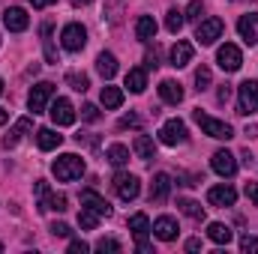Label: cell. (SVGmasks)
<instances>
[{"mask_svg":"<svg viewBox=\"0 0 258 254\" xmlns=\"http://www.w3.org/2000/svg\"><path fill=\"white\" fill-rule=\"evenodd\" d=\"M75 141H78V144L84 141V144H90V147H99V141H96L93 135H75Z\"/></svg>","mask_w":258,"mask_h":254,"instance_id":"49","label":"cell"},{"mask_svg":"<svg viewBox=\"0 0 258 254\" xmlns=\"http://www.w3.org/2000/svg\"><path fill=\"white\" fill-rule=\"evenodd\" d=\"M171 194V177L168 174H156L150 183V203H165Z\"/></svg>","mask_w":258,"mask_h":254,"instance_id":"17","label":"cell"},{"mask_svg":"<svg viewBox=\"0 0 258 254\" xmlns=\"http://www.w3.org/2000/svg\"><path fill=\"white\" fill-rule=\"evenodd\" d=\"M222 30H225V24H222L219 18H204V21H198L195 39H198L201 45H213V42L222 36Z\"/></svg>","mask_w":258,"mask_h":254,"instance_id":"8","label":"cell"},{"mask_svg":"<svg viewBox=\"0 0 258 254\" xmlns=\"http://www.w3.org/2000/svg\"><path fill=\"white\" fill-rule=\"evenodd\" d=\"M66 209H69L66 194H48L45 200H39V212H66Z\"/></svg>","mask_w":258,"mask_h":254,"instance_id":"27","label":"cell"},{"mask_svg":"<svg viewBox=\"0 0 258 254\" xmlns=\"http://www.w3.org/2000/svg\"><path fill=\"white\" fill-rule=\"evenodd\" d=\"M201 12H204V6H201V0H192V3L186 6V12H183V18H186V21H201Z\"/></svg>","mask_w":258,"mask_h":254,"instance_id":"38","label":"cell"},{"mask_svg":"<svg viewBox=\"0 0 258 254\" xmlns=\"http://www.w3.org/2000/svg\"><path fill=\"white\" fill-rule=\"evenodd\" d=\"M36 144H39V150H57L63 144V135H57L54 129H39L36 132Z\"/></svg>","mask_w":258,"mask_h":254,"instance_id":"26","label":"cell"},{"mask_svg":"<svg viewBox=\"0 0 258 254\" xmlns=\"http://www.w3.org/2000/svg\"><path fill=\"white\" fill-rule=\"evenodd\" d=\"M246 197L258 206V183H246Z\"/></svg>","mask_w":258,"mask_h":254,"instance_id":"48","label":"cell"},{"mask_svg":"<svg viewBox=\"0 0 258 254\" xmlns=\"http://www.w3.org/2000/svg\"><path fill=\"white\" fill-rule=\"evenodd\" d=\"M123 6H126V0H108V3H105V18H108L111 24H120Z\"/></svg>","mask_w":258,"mask_h":254,"instance_id":"32","label":"cell"},{"mask_svg":"<svg viewBox=\"0 0 258 254\" xmlns=\"http://www.w3.org/2000/svg\"><path fill=\"white\" fill-rule=\"evenodd\" d=\"M237 33L246 45H255L258 42V12H249V15H240L237 21Z\"/></svg>","mask_w":258,"mask_h":254,"instance_id":"15","label":"cell"},{"mask_svg":"<svg viewBox=\"0 0 258 254\" xmlns=\"http://www.w3.org/2000/svg\"><path fill=\"white\" fill-rule=\"evenodd\" d=\"M51 174H54L60 183H72V180H78V177L84 174V159L75 156V153H66V156H60V159L51 162Z\"/></svg>","mask_w":258,"mask_h":254,"instance_id":"1","label":"cell"},{"mask_svg":"<svg viewBox=\"0 0 258 254\" xmlns=\"http://www.w3.org/2000/svg\"><path fill=\"white\" fill-rule=\"evenodd\" d=\"M54 99V84L51 81H39L36 87H30V96H27V105L33 114H42L48 108V102Z\"/></svg>","mask_w":258,"mask_h":254,"instance_id":"4","label":"cell"},{"mask_svg":"<svg viewBox=\"0 0 258 254\" xmlns=\"http://www.w3.org/2000/svg\"><path fill=\"white\" fill-rule=\"evenodd\" d=\"M51 233H54V236H69L72 230H69V224H63V221H54V224H51Z\"/></svg>","mask_w":258,"mask_h":254,"instance_id":"44","label":"cell"},{"mask_svg":"<svg viewBox=\"0 0 258 254\" xmlns=\"http://www.w3.org/2000/svg\"><path fill=\"white\" fill-rule=\"evenodd\" d=\"M207 239H210V242H216V245H228V242L234 239V233H231V227H228V224L213 221V224H207Z\"/></svg>","mask_w":258,"mask_h":254,"instance_id":"22","label":"cell"},{"mask_svg":"<svg viewBox=\"0 0 258 254\" xmlns=\"http://www.w3.org/2000/svg\"><path fill=\"white\" fill-rule=\"evenodd\" d=\"M153 233H156V239H162V242H174V239H177V221L168 218V215H162V218L153 221Z\"/></svg>","mask_w":258,"mask_h":254,"instance_id":"19","label":"cell"},{"mask_svg":"<svg viewBox=\"0 0 258 254\" xmlns=\"http://www.w3.org/2000/svg\"><path fill=\"white\" fill-rule=\"evenodd\" d=\"M192 120L201 126L204 135H210V138H216V141H231V138H234V129L228 126V123L213 120V117H210V114H204L201 108H195V111H192Z\"/></svg>","mask_w":258,"mask_h":254,"instance_id":"2","label":"cell"},{"mask_svg":"<svg viewBox=\"0 0 258 254\" xmlns=\"http://www.w3.org/2000/svg\"><path fill=\"white\" fill-rule=\"evenodd\" d=\"M33 191H36V197H39V200H45V197L51 194V191H48V183H45V180H36V186H33Z\"/></svg>","mask_w":258,"mask_h":254,"instance_id":"43","label":"cell"},{"mask_svg":"<svg viewBox=\"0 0 258 254\" xmlns=\"http://www.w3.org/2000/svg\"><path fill=\"white\" fill-rule=\"evenodd\" d=\"M210 168H213L219 177L231 180V177L237 174V159H234L228 150H216V153H213V159H210Z\"/></svg>","mask_w":258,"mask_h":254,"instance_id":"9","label":"cell"},{"mask_svg":"<svg viewBox=\"0 0 258 254\" xmlns=\"http://www.w3.org/2000/svg\"><path fill=\"white\" fill-rule=\"evenodd\" d=\"M117 126H120V129H138V126H141V117H138V114H126Z\"/></svg>","mask_w":258,"mask_h":254,"instance_id":"42","label":"cell"},{"mask_svg":"<svg viewBox=\"0 0 258 254\" xmlns=\"http://www.w3.org/2000/svg\"><path fill=\"white\" fill-rule=\"evenodd\" d=\"M96 72H99L105 81H111V78L117 75V57L108 54V51H102V54L96 57Z\"/></svg>","mask_w":258,"mask_h":254,"instance_id":"25","label":"cell"},{"mask_svg":"<svg viewBox=\"0 0 258 254\" xmlns=\"http://www.w3.org/2000/svg\"><path fill=\"white\" fill-rule=\"evenodd\" d=\"M186 251H201V239H186Z\"/></svg>","mask_w":258,"mask_h":254,"instance_id":"50","label":"cell"},{"mask_svg":"<svg viewBox=\"0 0 258 254\" xmlns=\"http://www.w3.org/2000/svg\"><path fill=\"white\" fill-rule=\"evenodd\" d=\"M240 159H243V165H252V156H249V150H243V153H240Z\"/></svg>","mask_w":258,"mask_h":254,"instance_id":"53","label":"cell"},{"mask_svg":"<svg viewBox=\"0 0 258 254\" xmlns=\"http://www.w3.org/2000/svg\"><path fill=\"white\" fill-rule=\"evenodd\" d=\"M216 63L222 66L225 72H237V69L243 66V54H240V48H237V45L225 42V45L216 51Z\"/></svg>","mask_w":258,"mask_h":254,"instance_id":"10","label":"cell"},{"mask_svg":"<svg viewBox=\"0 0 258 254\" xmlns=\"http://www.w3.org/2000/svg\"><path fill=\"white\" fill-rule=\"evenodd\" d=\"M81 117H84L87 123H96V120H99V108H96V105H84V108H81Z\"/></svg>","mask_w":258,"mask_h":254,"instance_id":"40","label":"cell"},{"mask_svg":"<svg viewBox=\"0 0 258 254\" xmlns=\"http://www.w3.org/2000/svg\"><path fill=\"white\" fill-rule=\"evenodd\" d=\"M69 251L72 254H84L87 251V242H84V239H72V242H69Z\"/></svg>","mask_w":258,"mask_h":254,"instance_id":"45","label":"cell"},{"mask_svg":"<svg viewBox=\"0 0 258 254\" xmlns=\"http://www.w3.org/2000/svg\"><path fill=\"white\" fill-rule=\"evenodd\" d=\"M81 206H87V209H93V212H96L99 218H102V215H105V218L111 215V206H108V200H105V197H102L99 191H93V189L81 191Z\"/></svg>","mask_w":258,"mask_h":254,"instance_id":"14","label":"cell"},{"mask_svg":"<svg viewBox=\"0 0 258 254\" xmlns=\"http://www.w3.org/2000/svg\"><path fill=\"white\" fill-rule=\"evenodd\" d=\"M255 111H258V81L255 78H246L237 87V114L240 117H249Z\"/></svg>","mask_w":258,"mask_h":254,"instance_id":"3","label":"cell"},{"mask_svg":"<svg viewBox=\"0 0 258 254\" xmlns=\"http://www.w3.org/2000/svg\"><path fill=\"white\" fill-rule=\"evenodd\" d=\"M216 99H219V102L225 105V102L231 99V84H222V87H219V93H216Z\"/></svg>","mask_w":258,"mask_h":254,"instance_id":"46","label":"cell"},{"mask_svg":"<svg viewBox=\"0 0 258 254\" xmlns=\"http://www.w3.org/2000/svg\"><path fill=\"white\" fill-rule=\"evenodd\" d=\"M42 42H45V57L48 63H57V51L51 45V24H42Z\"/></svg>","mask_w":258,"mask_h":254,"instance_id":"36","label":"cell"},{"mask_svg":"<svg viewBox=\"0 0 258 254\" xmlns=\"http://www.w3.org/2000/svg\"><path fill=\"white\" fill-rule=\"evenodd\" d=\"M102 105L108 108V111H114V108H120L123 105V90L120 87H102Z\"/></svg>","mask_w":258,"mask_h":254,"instance_id":"28","label":"cell"},{"mask_svg":"<svg viewBox=\"0 0 258 254\" xmlns=\"http://www.w3.org/2000/svg\"><path fill=\"white\" fill-rule=\"evenodd\" d=\"M129 230H132V236L138 239V251H144V254L153 251L150 242H147V233H150L153 227H150V218H147L144 212H135V215L129 218Z\"/></svg>","mask_w":258,"mask_h":254,"instance_id":"5","label":"cell"},{"mask_svg":"<svg viewBox=\"0 0 258 254\" xmlns=\"http://www.w3.org/2000/svg\"><path fill=\"white\" fill-rule=\"evenodd\" d=\"M0 251H3V242H0Z\"/></svg>","mask_w":258,"mask_h":254,"instance_id":"57","label":"cell"},{"mask_svg":"<svg viewBox=\"0 0 258 254\" xmlns=\"http://www.w3.org/2000/svg\"><path fill=\"white\" fill-rule=\"evenodd\" d=\"M6 120H9V111H3V108H0V126H3Z\"/></svg>","mask_w":258,"mask_h":254,"instance_id":"54","label":"cell"},{"mask_svg":"<svg viewBox=\"0 0 258 254\" xmlns=\"http://www.w3.org/2000/svg\"><path fill=\"white\" fill-rule=\"evenodd\" d=\"M192 54L195 48L186 42V39H177L174 45H171V51H168V63L174 66V69H183V66L192 63Z\"/></svg>","mask_w":258,"mask_h":254,"instance_id":"12","label":"cell"},{"mask_svg":"<svg viewBox=\"0 0 258 254\" xmlns=\"http://www.w3.org/2000/svg\"><path fill=\"white\" fill-rule=\"evenodd\" d=\"M240 251L243 254H258V239L249 236V233H243V236H240Z\"/></svg>","mask_w":258,"mask_h":254,"instance_id":"39","label":"cell"},{"mask_svg":"<svg viewBox=\"0 0 258 254\" xmlns=\"http://www.w3.org/2000/svg\"><path fill=\"white\" fill-rule=\"evenodd\" d=\"M126 87L132 93H144V87H147V72H144V69H129L126 72Z\"/></svg>","mask_w":258,"mask_h":254,"instance_id":"29","label":"cell"},{"mask_svg":"<svg viewBox=\"0 0 258 254\" xmlns=\"http://www.w3.org/2000/svg\"><path fill=\"white\" fill-rule=\"evenodd\" d=\"M60 42H63L66 51H72V54H75V51H81V48L87 45V30H84L81 24H75V21H72V24H66V27H63Z\"/></svg>","mask_w":258,"mask_h":254,"instance_id":"6","label":"cell"},{"mask_svg":"<svg viewBox=\"0 0 258 254\" xmlns=\"http://www.w3.org/2000/svg\"><path fill=\"white\" fill-rule=\"evenodd\" d=\"M51 3H54V0H30L33 9H45V6H51Z\"/></svg>","mask_w":258,"mask_h":254,"instance_id":"51","label":"cell"},{"mask_svg":"<svg viewBox=\"0 0 258 254\" xmlns=\"http://www.w3.org/2000/svg\"><path fill=\"white\" fill-rule=\"evenodd\" d=\"M48 114H51V120H54L57 126H72V123H75V108H72L69 99H54Z\"/></svg>","mask_w":258,"mask_h":254,"instance_id":"13","label":"cell"},{"mask_svg":"<svg viewBox=\"0 0 258 254\" xmlns=\"http://www.w3.org/2000/svg\"><path fill=\"white\" fill-rule=\"evenodd\" d=\"M114 191H117L120 200H135L138 191H141V183H138L135 174H117L114 177Z\"/></svg>","mask_w":258,"mask_h":254,"instance_id":"11","label":"cell"},{"mask_svg":"<svg viewBox=\"0 0 258 254\" xmlns=\"http://www.w3.org/2000/svg\"><path fill=\"white\" fill-rule=\"evenodd\" d=\"M135 36H138L141 42L156 39V21H153V15H141V18L135 21Z\"/></svg>","mask_w":258,"mask_h":254,"instance_id":"23","label":"cell"},{"mask_svg":"<svg viewBox=\"0 0 258 254\" xmlns=\"http://www.w3.org/2000/svg\"><path fill=\"white\" fill-rule=\"evenodd\" d=\"M183 12H177V9H168V15H165V30L168 33H180L183 30Z\"/></svg>","mask_w":258,"mask_h":254,"instance_id":"33","label":"cell"},{"mask_svg":"<svg viewBox=\"0 0 258 254\" xmlns=\"http://www.w3.org/2000/svg\"><path fill=\"white\" fill-rule=\"evenodd\" d=\"M189 138V132H186V123L183 120H168L165 126L159 129V141L165 144V147H177V144H183Z\"/></svg>","mask_w":258,"mask_h":254,"instance_id":"7","label":"cell"},{"mask_svg":"<svg viewBox=\"0 0 258 254\" xmlns=\"http://www.w3.org/2000/svg\"><path fill=\"white\" fill-rule=\"evenodd\" d=\"M159 96H162V102H168V105H180V102H183V87H180L177 81L165 78V81L159 84Z\"/></svg>","mask_w":258,"mask_h":254,"instance_id":"21","label":"cell"},{"mask_svg":"<svg viewBox=\"0 0 258 254\" xmlns=\"http://www.w3.org/2000/svg\"><path fill=\"white\" fill-rule=\"evenodd\" d=\"M96 221H99V215H96L93 209L81 206V212H78V227H81V230H93V227H96Z\"/></svg>","mask_w":258,"mask_h":254,"instance_id":"35","label":"cell"},{"mask_svg":"<svg viewBox=\"0 0 258 254\" xmlns=\"http://www.w3.org/2000/svg\"><path fill=\"white\" fill-rule=\"evenodd\" d=\"M105 159H108L114 168H120V165H126V162H129V150L123 147V144H111V147H108V153H105Z\"/></svg>","mask_w":258,"mask_h":254,"instance_id":"31","label":"cell"},{"mask_svg":"<svg viewBox=\"0 0 258 254\" xmlns=\"http://www.w3.org/2000/svg\"><path fill=\"white\" fill-rule=\"evenodd\" d=\"M30 129H33V120H30V117H21V120H15V126L9 129V135L3 138V147H6V150H12V147H15V144H18V141H21V138L30 132Z\"/></svg>","mask_w":258,"mask_h":254,"instance_id":"20","label":"cell"},{"mask_svg":"<svg viewBox=\"0 0 258 254\" xmlns=\"http://www.w3.org/2000/svg\"><path fill=\"white\" fill-rule=\"evenodd\" d=\"M243 135H246V138H258V126H252V123H249V126L243 129Z\"/></svg>","mask_w":258,"mask_h":254,"instance_id":"52","label":"cell"},{"mask_svg":"<svg viewBox=\"0 0 258 254\" xmlns=\"http://www.w3.org/2000/svg\"><path fill=\"white\" fill-rule=\"evenodd\" d=\"M96 251H120V242L117 239H99L96 242Z\"/></svg>","mask_w":258,"mask_h":254,"instance_id":"41","label":"cell"},{"mask_svg":"<svg viewBox=\"0 0 258 254\" xmlns=\"http://www.w3.org/2000/svg\"><path fill=\"white\" fill-rule=\"evenodd\" d=\"M0 96H3V81H0Z\"/></svg>","mask_w":258,"mask_h":254,"instance_id":"56","label":"cell"},{"mask_svg":"<svg viewBox=\"0 0 258 254\" xmlns=\"http://www.w3.org/2000/svg\"><path fill=\"white\" fill-rule=\"evenodd\" d=\"M207 87H210V69H207V66H198V69H195V90L204 93Z\"/></svg>","mask_w":258,"mask_h":254,"instance_id":"37","label":"cell"},{"mask_svg":"<svg viewBox=\"0 0 258 254\" xmlns=\"http://www.w3.org/2000/svg\"><path fill=\"white\" fill-rule=\"evenodd\" d=\"M177 206H180V212L189 215L192 221H204V206H201V203H195V200H189V197H183V200H177Z\"/></svg>","mask_w":258,"mask_h":254,"instance_id":"30","label":"cell"},{"mask_svg":"<svg viewBox=\"0 0 258 254\" xmlns=\"http://www.w3.org/2000/svg\"><path fill=\"white\" fill-rule=\"evenodd\" d=\"M234 200H237V191L231 186H213L207 191V203L210 206H234Z\"/></svg>","mask_w":258,"mask_h":254,"instance_id":"18","label":"cell"},{"mask_svg":"<svg viewBox=\"0 0 258 254\" xmlns=\"http://www.w3.org/2000/svg\"><path fill=\"white\" fill-rule=\"evenodd\" d=\"M3 24H6V30H12V33H21V30H27L30 18H27V12H24L21 6H9V9L3 12Z\"/></svg>","mask_w":258,"mask_h":254,"instance_id":"16","label":"cell"},{"mask_svg":"<svg viewBox=\"0 0 258 254\" xmlns=\"http://www.w3.org/2000/svg\"><path fill=\"white\" fill-rule=\"evenodd\" d=\"M66 84H69L72 90H78V93H87V87H90V78H87L84 72H69V75H66Z\"/></svg>","mask_w":258,"mask_h":254,"instance_id":"34","label":"cell"},{"mask_svg":"<svg viewBox=\"0 0 258 254\" xmlns=\"http://www.w3.org/2000/svg\"><path fill=\"white\" fill-rule=\"evenodd\" d=\"M72 3H75V6H87L90 0H72Z\"/></svg>","mask_w":258,"mask_h":254,"instance_id":"55","label":"cell"},{"mask_svg":"<svg viewBox=\"0 0 258 254\" xmlns=\"http://www.w3.org/2000/svg\"><path fill=\"white\" fill-rule=\"evenodd\" d=\"M132 150H135V156H138L141 162H150V159H156V147H153V141H150L147 135H138V138L132 141Z\"/></svg>","mask_w":258,"mask_h":254,"instance_id":"24","label":"cell"},{"mask_svg":"<svg viewBox=\"0 0 258 254\" xmlns=\"http://www.w3.org/2000/svg\"><path fill=\"white\" fill-rule=\"evenodd\" d=\"M144 66H147V69H156V66H159V57H156V48H153V51H147V57H144Z\"/></svg>","mask_w":258,"mask_h":254,"instance_id":"47","label":"cell"}]
</instances>
